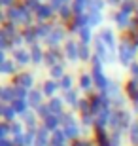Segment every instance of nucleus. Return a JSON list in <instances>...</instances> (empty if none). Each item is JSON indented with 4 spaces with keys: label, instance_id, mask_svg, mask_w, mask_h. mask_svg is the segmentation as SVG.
I'll use <instances>...</instances> for the list:
<instances>
[]
</instances>
